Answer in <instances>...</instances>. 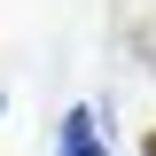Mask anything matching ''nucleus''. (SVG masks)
<instances>
[{"instance_id":"f257e3e1","label":"nucleus","mask_w":156,"mask_h":156,"mask_svg":"<svg viewBox=\"0 0 156 156\" xmlns=\"http://www.w3.org/2000/svg\"><path fill=\"white\" fill-rule=\"evenodd\" d=\"M55 156H109V148H101V117L86 109V101L62 117V133H55Z\"/></svg>"}]
</instances>
